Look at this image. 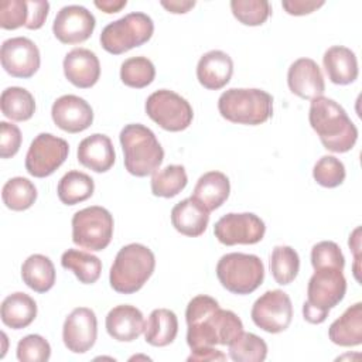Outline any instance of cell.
<instances>
[{"label": "cell", "instance_id": "obj_1", "mask_svg": "<svg viewBox=\"0 0 362 362\" xmlns=\"http://www.w3.org/2000/svg\"><path fill=\"white\" fill-rule=\"evenodd\" d=\"M308 120L322 146L332 153H346L358 140L356 126L334 99L325 96L313 99Z\"/></svg>", "mask_w": 362, "mask_h": 362}, {"label": "cell", "instance_id": "obj_2", "mask_svg": "<svg viewBox=\"0 0 362 362\" xmlns=\"http://www.w3.org/2000/svg\"><path fill=\"white\" fill-rule=\"evenodd\" d=\"M124 168L134 177L154 174L164 160V150L151 129L140 123L126 124L120 132Z\"/></svg>", "mask_w": 362, "mask_h": 362}, {"label": "cell", "instance_id": "obj_3", "mask_svg": "<svg viewBox=\"0 0 362 362\" xmlns=\"http://www.w3.org/2000/svg\"><path fill=\"white\" fill-rule=\"evenodd\" d=\"M156 267L154 253L141 243L123 246L110 267L109 281L115 291L133 294L151 277Z\"/></svg>", "mask_w": 362, "mask_h": 362}, {"label": "cell", "instance_id": "obj_4", "mask_svg": "<svg viewBox=\"0 0 362 362\" xmlns=\"http://www.w3.org/2000/svg\"><path fill=\"white\" fill-rule=\"evenodd\" d=\"M218 110L232 123L262 124L273 115V96L257 88H230L219 96Z\"/></svg>", "mask_w": 362, "mask_h": 362}, {"label": "cell", "instance_id": "obj_5", "mask_svg": "<svg viewBox=\"0 0 362 362\" xmlns=\"http://www.w3.org/2000/svg\"><path fill=\"white\" fill-rule=\"evenodd\" d=\"M346 293V280L339 269L325 267L314 270L308 280L307 300L303 304V317L310 324H321L331 308L338 305Z\"/></svg>", "mask_w": 362, "mask_h": 362}, {"label": "cell", "instance_id": "obj_6", "mask_svg": "<svg viewBox=\"0 0 362 362\" xmlns=\"http://www.w3.org/2000/svg\"><path fill=\"white\" fill-rule=\"evenodd\" d=\"M243 332L242 320L230 310L221 307L188 324L187 344L191 349L215 345H229Z\"/></svg>", "mask_w": 362, "mask_h": 362}, {"label": "cell", "instance_id": "obj_7", "mask_svg": "<svg viewBox=\"0 0 362 362\" xmlns=\"http://www.w3.org/2000/svg\"><path fill=\"white\" fill-rule=\"evenodd\" d=\"M216 277L228 291L250 294L263 283L264 266L256 255L226 253L216 264Z\"/></svg>", "mask_w": 362, "mask_h": 362}, {"label": "cell", "instance_id": "obj_8", "mask_svg": "<svg viewBox=\"0 0 362 362\" xmlns=\"http://www.w3.org/2000/svg\"><path fill=\"white\" fill-rule=\"evenodd\" d=\"M153 33L154 23L151 17L134 11L109 23L100 33V45L109 54L120 55L147 42Z\"/></svg>", "mask_w": 362, "mask_h": 362}, {"label": "cell", "instance_id": "obj_9", "mask_svg": "<svg viewBox=\"0 0 362 362\" xmlns=\"http://www.w3.org/2000/svg\"><path fill=\"white\" fill-rule=\"evenodd\" d=\"M113 225V216L106 208H83L72 216V242L90 252L103 250L112 240Z\"/></svg>", "mask_w": 362, "mask_h": 362}, {"label": "cell", "instance_id": "obj_10", "mask_svg": "<svg viewBox=\"0 0 362 362\" xmlns=\"http://www.w3.org/2000/svg\"><path fill=\"white\" fill-rule=\"evenodd\" d=\"M144 109L147 116L167 132L185 130L194 119L189 102L168 89L153 92L147 98Z\"/></svg>", "mask_w": 362, "mask_h": 362}, {"label": "cell", "instance_id": "obj_11", "mask_svg": "<svg viewBox=\"0 0 362 362\" xmlns=\"http://www.w3.org/2000/svg\"><path fill=\"white\" fill-rule=\"evenodd\" d=\"M69 153L68 141L51 133H40L25 154V170L30 175L44 178L55 173Z\"/></svg>", "mask_w": 362, "mask_h": 362}, {"label": "cell", "instance_id": "obj_12", "mask_svg": "<svg viewBox=\"0 0 362 362\" xmlns=\"http://www.w3.org/2000/svg\"><path fill=\"white\" fill-rule=\"evenodd\" d=\"M250 317L255 325L266 332H283L293 320L291 300L283 290H269L253 303Z\"/></svg>", "mask_w": 362, "mask_h": 362}, {"label": "cell", "instance_id": "obj_13", "mask_svg": "<svg viewBox=\"0 0 362 362\" xmlns=\"http://www.w3.org/2000/svg\"><path fill=\"white\" fill-rule=\"evenodd\" d=\"M264 222L252 212L226 214L214 226L215 238L226 246L255 245L264 236Z\"/></svg>", "mask_w": 362, "mask_h": 362}, {"label": "cell", "instance_id": "obj_14", "mask_svg": "<svg viewBox=\"0 0 362 362\" xmlns=\"http://www.w3.org/2000/svg\"><path fill=\"white\" fill-rule=\"evenodd\" d=\"M1 65L14 78H31L40 68V49L27 37H13L1 44Z\"/></svg>", "mask_w": 362, "mask_h": 362}, {"label": "cell", "instance_id": "obj_15", "mask_svg": "<svg viewBox=\"0 0 362 362\" xmlns=\"http://www.w3.org/2000/svg\"><path fill=\"white\" fill-rule=\"evenodd\" d=\"M95 25V16L86 7L69 4L57 13L52 33L62 44H79L92 35Z\"/></svg>", "mask_w": 362, "mask_h": 362}, {"label": "cell", "instance_id": "obj_16", "mask_svg": "<svg viewBox=\"0 0 362 362\" xmlns=\"http://www.w3.org/2000/svg\"><path fill=\"white\" fill-rule=\"evenodd\" d=\"M98 320L88 307L74 308L64 321L62 339L68 351L74 354L88 352L96 342Z\"/></svg>", "mask_w": 362, "mask_h": 362}, {"label": "cell", "instance_id": "obj_17", "mask_svg": "<svg viewBox=\"0 0 362 362\" xmlns=\"http://www.w3.org/2000/svg\"><path fill=\"white\" fill-rule=\"evenodd\" d=\"M51 116L54 123L64 132L79 133L93 122L90 105L76 95H62L52 103Z\"/></svg>", "mask_w": 362, "mask_h": 362}, {"label": "cell", "instance_id": "obj_18", "mask_svg": "<svg viewBox=\"0 0 362 362\" xmlns=\"http://www.w3.org/2000/svg\"><path fill=\"white\" fill-rule=\"evenodd\" d=\"M290 90L301 99H315L322 96L325 82L318 64L311 58L296 59L287 72Z\"/></svg>", "mask_w": 362, "mask_h": 362}, {"label": "cell", "instance_id": "obj_19", "mask_svg": "<svg viewBox=\"0 0 362 362\" xmlns=\"http://www.w3.org/2000/svg\"><path fill=\"white\" fill-rule=\"evenodd\" d=\"M65 78L76 88H92L100 76V62L88 48H74L64 58Z\"/></svg>", "mask_w": 362, "mask_h": 362}, {"label": "cell", "instance_id": "obj_20", "mask_svg": "<svg viewBox=\"0 0 362 362\" xmlns=\"http://www.w3.org/2000/svg\"><path fill=\"white\" fill-rule=\"evenodd\" d=\"M106 331L119 342H132L144 332L143 313L129 304H120L113 307L106 315Z\"/></svg>", "mask_w": 362, "mask_h": 362}, {"label": "cell", "instance_id": "obj_21", "mask_svg": "<svg viewBox=\"0 0 362 362\" xmlns=\"http://www.w3.org/2000/svg\"><path fill=\"white\" fill-rule=\"evenodd\" d=\"M232 74L233 61L221 49L205 52L197 64V78L199 83L211 90L222 89L230 81Z\"/></svg>", "mask_w": 362, "mask_h": 362}, {"label": "cell", "instance_id": "obj_22", "mask_svg": "<svg viewBox=\"0 0 362 362\" xmlns=\"http://www.w3.org/2000/svg\"><path fill=\"white\" fill-rule=\"evenodd\" d=\"M76 154L78 161L95 173L109 171L116 160L112 140L102 133H93L85 137L79 143Z\"/></svg>", "mask_w": 362, "mask_h": 362}, {"label": "cell", "instance_id": "obj_23", "mask_svg": "<svg viewBox=\"0 0 362 362\" xmlns=\"http://www.w3.org/2000/svg\"><path fill=\"white\" fill-rule=\"evenodd\" d=\"M209 222V211L194 197H188L171 209V223L180 233L197 238L201 236Z\"/></svg>", "mask_w": 362, "mask_h": 362}, {"label": "cell", "instance_id": "obj_24", "mask_svg": "<svg viewBox=\"0 0 362 362\" xmlns=\"http://www.w3.org/2000/svg\"><path fill=\"white\" fill-rule=\"evenodd\" d=\"M328 79L335 85H349L359 74L355 52L344 45L329 47L322 57Z\"/></svg>", "mask_w": 362, "mask_h": 362}, {"label": "cell", "instance_id": "obj_25", "mask_svg": "<svg viewBox=\"0 0 362 362\" xmlns=\"http://www.w3.org/2000/svg\"><path fill=\"white\" fill-rule=\"evenodd\" d=\"M332 344L339 346H356L362 344V304L355 303L337 318L328 328Z\"/></svg>", "mask_w": 362, "mask_h": 362}, {"label": "cell", "instance_id": "obj_26", "mask_svg": "<svg viewBox=\"0 0 362 362\" xmlns=\"http://www.w3.org/2000/svg\"><path fill=\"white\" fill-rule=\"evenodd\" d=\"M229 192V178L221 171H208L198 178L192 197L211 212L218 209L228 199Z\"/></svg>", "mask_w": 362, "mask_h": 362}, {"label": "cell", "instance_id": "obj_27", "mask_svg": "<svg viewBox=\"0 0 362 362\" xmlns=\"http://www.w3.org/2000/svg\"><path fill=\"white\" fill-rule=\"evenodd\" d=\"M0 315L4 325L13 329L25 328L37 317V303L23 291L11 293L3 300Z\"/></svg>", "mask_w": 362, "mask_h": 362}, {"label": "cell", "instance_id": "obj_28", "mask_svg": "<svg viewBox=\"0 0 362 362\" xmlns=\"http://www.w3.org/2000/svg\"><path fill=\"white\" fill-rule=\"evenodd\" d=\"M178 334V320L174 311L156 308L144 325V339L153 346L170 345Z\"/></svg>", "mask_w": 362, "mask_h": 362}, {"label": "cell", "instance_id": "obj_29", "mask_svg": "<svg viewBox=\"0 0 362 362\" xmlns=\"http://www.w3.org/2000/svg\"><path fill=\"white\" fill-rule=\"evenodd\" d=\"M23 281L37 293H47L55 284V267L48 256L35 253L21 266Z\"/></svg>", "mask_w": 362, "mask_h": 362}, {"label": "cell", "instance_id": "obj_30", "mask_svg": "<svg viewBox=\"0 0 362 362\" xmlns=\"http://www.w3.org/2000/svg\"><path fill=\"white\" fill-rule=\"evenodd\" d=\"M61 264L64 269L71 270L83 284L98 281L102 272V262L98 256L78 249L65 250L61 256Z\"/></svg>", "mask_w": 362, "mask_h": 362}, {"label": "cell", "instance_id": "obj_31", "mask_svg": "<svg viewBox=\"0 0 362 362\" xmlns=\"http://www.w3.org/2000/svg\"><path fill=\"white\" fill-rule=\"evenodd\" d=\"M95 191L93 180L78 170L68 171L58 182L57 194L62 204L75 205L86 201Z\"/></svg>", "mask_w": 362, "mask_h": 362}, {"label": "cell", "instance_id": "obj_32", "mask_svg": "<svg viewBox=\"0 0 362 362\" xmlns=\"http://www.w3.org/2000/svg\"><path fill=\"white\" fill-rule=\"evenodd\" d=\"M0 106L1 113L14 122H25L35 112L34 96L20 86L6 88L0 98Z\"/></svg>", "mask_w": 362, "mask_h": 362}, {"label": "cell", "instance_id": "obj_33", "mask_svg": "<svg viewBox=\"0 0 362 362\" xmlns=\"http://www.w3.org/2000/svg\"><path fill=\"white\" fill-rule=\"evenodd\" d=\"M188 177L184 165L170 164L161 170H157L150 181L151 192L156 197L173 198L178 195L187 185Z\"/></svg>", "mask_w": 362, "mask_h": 362}, {"label": "cell", "instance_id": "obj_34", "mask_svg": "<svg viewBox=\"0 0 362 362\" xmlns=\"http://www.w3.org/2000/svg\"><path fill=\"white\" fill-rule=\"evenodd\" d=\"M4 205L11 211H25L37 199L35 185L24 177L10 178L1 189Z\"/></svg>", "mask_w": 362, "mask_h": 362}, {"label": "cell", "instance_id": "obj_35", "mask_svg": "<svg viewBox=\"0 0 362 362\" xmlns=\"http://www.w3.org/2000/svg\"><path fill=\"white\" fill-rule=\"evenodd\" d=\"M300 257L298 253L287 245L276 246L270 256V272L276 283L290 284L298 274Z\"/></svg>", "mask_w": 362, "mask_h": 362}, {"label": "cell", "instance_id": "obj_36", "mask_svg": "<svg viewBox=\"0 0 362 362\" xmlns=\"http://www.w3.org/2000/svg\"><path fill=\"white\" fill-rule=\"evenodd\" d=\"M228 346L229 358L236 362H262L267 356V344L252 332H242Z\"/></svg>", "mask_w": 362, "mask_h": 362}, {"label": "cell", "instance_id": "obj_37", "mask_svg": "<svg viewBox=\"0 0 362 362\" xmlns=\"http://www.w3.org/2000/svg\"><path fill=\"white\" fill-rule=\"evenodd\" d=\"M156 78L154 64L147 57H132L122 62L120 79L126 86L141 89Z\"/></svg>", "mask_w": 362, "mask_h": 362}, {"label": "cell", "instance_id": "obj_38", "mask_svg": "<svg viewBox=\"0 0 362 362\" xmlns=\"http://www.w3.org/2000/svg\"><path fill=\"white\" fill-rule=\"evenodd\" d=\"M230 10L238 21L252 27L262 25L272 13L267 0H232Z\"/></svg>", "mask_w": 362, "mask_h": 362}, {"label": "cell", "instance_id": "obj_39", "mask_svg": "<svg viewBox=\"0 0 362 362\" xmlns=\"http://www.w3.org/2000/svg\"><path fill=\"white\" fill-rule=\"evenodd\" d=\"M345 165L334 156H322L313 168V177L321 187L335 188L345 180Z\"/></svg>", "mask_w": 362, "mask_h": 362}, {"label": "cell", "instance_id": "obj_40", "mask_svg": "<svg viewBox=\"0 0 362 362\" xmlns=\"http://www.w3.org/2000/svg\"><path fill=\"white\" fill-rule=\"evenodd\" d=\"M16 354L21 362H45L51 356V346L44 337L30 334L18 341Z\"/></svg>", "mask_w": 362, "mask_h": 362}, {"label": "cell", "instance_id": "obj_41", "mask_svg": "<svg viewBox=\"0 0 362 362\" xmlns=\"http://www.w3.org/2000/svg\"><path fill=\"white\" fill-rule=\"evenodd\" d=\"M311 264L314 270L325 267L344 270L345 257L341 252V247L335 242L322 240L314 245L311 249Z\"/></svg>", "mask_w": 362, "mask_h": 362}, {"label": "cell", "instance_id": "obj_42", "mask_svg": "<svg viewBox=\"0 0 362 362\" xmlns=\"http://www.w3.org/2000/svg\"><path fill=\"white\" fill-rule=\"evenodd\" d=\"M28 21L27 0H3L0 3V27L4 30H16L25 27Z\"/></svg>", "mask_w": 362, "mask_h": 362}, {"label": "cell", "instance_id": "obj_43", "mask_svg": "<svg viewBox=\"0 0 362 362\" xmlns=\"http://www.w3.org/2000/svg\"><path fill=\"white\" fill-rule=\"evenodd\" d=\"M20 129L8 122H0V156L1 158H10L17 154L21 146Z\"/></svg>", "mask_w": 362, "mask_h": 362}, {"label": "cell", "instance_id": "obj_44", "mask_svg": "<svg viewBox=\"0 0 362 362\" xmlns=\"http://www.w3.org/2000/svg\"><path fill=\"white\" fill-rule=\"evenodd\" d=\"M28 3V21L25 28L28 30H38L44 25L48 11L49 3L47 0H30Z\"/></svg>", "mask_w": 362, "mask_h": 362}, {"label": "cell", "instance_id": "obj_45", "mask_svg": "<svg viewBox=\"0 0 362 362\" xmlns=\"http://www.w3.org/2000/svg\"><path fill=\"white\" fill-rule=\"evenodd\" d=\"M324 4H325L324 0H284L281 3L286 13H288L291 16L310 14Z\"/></svg>", "mask_w": 362, "mask_h": 362}, {"label": "cell", "instance_id": "obj_46", "mask_svg": "<svg viewBox=\"0 0 362 362\" xmlns=\"http://www.w3.org/2000/svg\"><path fill=\"white\" fill-rule=\"evenodd\" d=\"M226 355L222 351L215 349L214 346H202V348H197V349H191L189 356L187 358V361H197V362H202V361H225Z\"/></svg>", "mask_w": 362, "mask_h": 362}, {"label": "cell", "instance_id": "obj_47", "mask_svg": "<svg viewBox=\"0 0 362 362\" xmlns=\"http://www.w3.org/2000/svg\"><path fill=\"white\" fill-rule=\"evenodd\" d=\"M349 247L354 252L355 264H354V276L358 281H361L359 277V262H361V228L358 226L349 236Z\"/></svg>", "mask_w": 362, "mask_h": 362}, {"label": "cell", "instance_id": "obj_48", "mask_svg": "<svg viewBox=\"0 0 362 362\" xmlns=\"http://www.w3.org/2000/svg\"><path fill=\"white\" fill-rule=\"evenodd\" d=\"M160 4L170 13L184 14L195 6V1L194 0H161Z\"/></svg>", "mask_w": 362, "mask_h": 362}, {"label": "cell", "instance_id": "obj_49", "mask_svg": "<svg viewBox=\"0 0 362 362\" xmlns=\"http://www.w3.org/2000/svg\"><path fill=\"white\" fill-rule=\"evenodd\" d=\"M127 4L126 0H96L95 6L105 11L106 14H112V13H117L120 11L124 6Z\"/></svg>", "mask_w": 362, "mask_h": 362}]
</instances>
